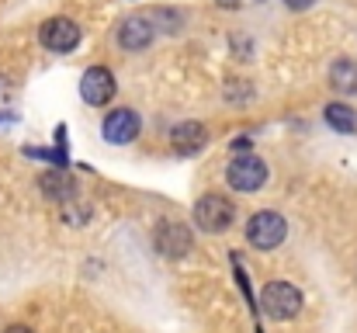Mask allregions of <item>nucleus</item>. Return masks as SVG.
I'll return each mask as SVG.
<instances>
[{
    "mask_svg": "<svg viewBox=\"0 0 357 333\" xmlns=\"http://www.w3.org/2000/svg\"><path fill=\"white\" fill-rule=\"evenodd\" d=\"M219 7H226V10H233V7H239V0H215Z\"/></svg>",
    "mask_w": 357,
    "mask_h": 333,
    "instance_id": "nucleus-16",
    "label": "nucleus"
},
{
    "mask_svg": "<svg viewBox=\"0 0 357 333\" xmlns=\"http://www.w3.org/2000/svg\"><path fill=\"white\" fill-rule=\"evenodd\" d=\"M170 142H174V149L177 153H198L205 142H208V132H205V125L202 121H181V125H174V132H170Z\"/></svg>",
    "mask_w": 357,
    "mask_h": 333,
    "instance_id": "nucleus-10",
    "label": "nucleus"
},
{
    "mask_svg": "<svg viewBox=\"0 0 357 333\" xmlns=\"http://www.w3.org/2000/svg\"><path fill=\"white\" fill-rule=\"evenodd\" d=\"M284 3H288L291 10H305V7H312L316 0H284Z\"/></svg>",
    "mask_w": 357,
    "mask_h": 333,
    "instance_id": "nucleus-15",
    "label": "nucleus"
},
{
    "mask_svg": "<svg viewBox=\"0 0 357 333\" xmlns=\"http://www.w3.org/2000/svg\"><path fill=\"white\" fill-rule=\"evenodd\" d=\"M115 91H119V84H115V73L108 66H91L80 77V98L94 108H105L115 98Z\"/></svg>",
    "mask_w": 357,
    "mask_h": 333,
    "instance_id": "nucleus-5",
    "label": "nucleus"
},
{
    "mask_svg": "<svg viewBox=\"0 0 357 333\" xmlns=\"http://www.w3.org/2000/svg\"><path fill=\"white\" fill-rule=\"evenodd\" d=\"M3 333H31V330H28V327H7Z\"/></svg>",
    "mask_w": 357,
    "mask_h": 333,
    "instance_id": "nucleus-17",
    "label": "nucleus"
},
{
    "mask_svg": "<svg viewBox=\"0 0 357 333\" xmlns=\"http://www.w3.org/2000/svg\"><path fill=\"white\" fill-rule=\"evenodd\" d=\"M284 232H288V222L281 219L278 212H257L253 219L246 222V239L257 246V250H274L284 243Z\"/></svg>",
    "mask_w": 357,
    "mask_h": 333,
    "instance_id": "nucleus-3",
    "label": "nucleus"
},
{
    "mask_svg": "<svg viewBox=\"0 0 357 333\" xmlns=\"http://www.w3.org/2000/svg\"><path fill=\"white\" fill-rule=\"evenodd\" d=\"M42 45L52 49V52H73L80 45V24L70 21V17H49L38 31Z\"/></svg>",
    "mask_w": 357,
    "mask_h": 333,
    "instance_id": "nucleus-6",
    "label": "nucleus"
},
{
    "mask_svg": "<svg viewBox=\"0 0 357 333\" xmlns=\"http://www.w3.org/2000/svg\"><path fill=\"white\" fill-rule=\"evenodd\" d=\"M323 114H326V121H330L337 132H354V128H357L354 108H347V105H340V101H337V105H326V111H323Z\"/></svg>",
    "mask_w": 357,
    "mask_h": 333,
    "instance_id": "nucleus-13",
    "label": "nucleus"
},
{
    "mask_svg": "<svg viewBox=\"0 0 357 333\" xmlns=\"http://www.w3.org/2000/svg\"><path fill=\"white\" fill-rule=\"evenodd\" d=\"M226 181L233 191H260L267 184V163L257 160V156H236L226 170Z\"/></svg>",
    "mask_w": 357,
    "mask_h": 333,
    "instance_id": "nucleus-4",
    "label": "nucleus"
},
{
    "mask_svg": "<svg viewBox=\"0 0 357 333\" xmlns=\"http://www.w3.org/2000/svg\"><path fill=\"white\" fill-rule=\"evenodd\" d=\"M38 188H42V195L52 198V202H73V198H77V184H73L66 174H59V170L42 174V177H38Z\"/></svg>",
    "mask_w": 357,
    "mask_h": 333,
    "instance_id": "nucleus-11",
    "label": "nucleus"
},
{
    "mask_svg": "<svg viewBox=\"0 0 357 333\" xmlns=\"http://www.w3.org/2000/svg\"><path fill=\"white\" fill-rule=\"evenodd\" d=\"M156 246H160L167 257H184V253L191 250V232H188V225H181V222H174V219L160 222V229H156Z\"/></svg>",
    "mask_w": 357,
    "mask_h": 333,
    "instance_id": "nucleus-9",
    "label": "nucleus"
},
{
    "mask_svg": "<svg viewBox=\"0 0 357 333\" xmlns=\"http://www.w3.org/2000/svg\"><path fill=\"white\" fill-rule=\"evenodd\" d=\"M330 84L340 94H357V63L354 59H337L330 70Z\"/></svg>",
    "mask_w": 357,
    "mask_h": 333,
    "instance_id": "nucleus-12",
    "label": "nucleus"
},
{
    "mask_svg": "<svg viewBox=\"0 0 357 333\" xmlns=\"http://www.w3.org/2000/svg\"><path fill=\"white\" fill-rule=\"evenodd\" d=\"M260 309L271 320H295L302 313V292L288 281H271L260 292Z\"/></svg>",
    "mask_w": 357,
    "mask_h": 333,
    "instance_id": "nucleus-1",
    "label": "nucleus"
},
{
    "mask_svg": "<svg viewBox=\"0 0 357 333\" xmlns=\"http://www.w3.org/2000/svg\"><path fill=\"white\" fill-rule=\"evenodd\" d=\"M195 222H198L205 232H226V229L236 222V205H233L226 195H205V198L195 205Z\"/></svg>",
    "mask_w": 357,
    "mask_h": 333,
    "instance_id": "nucleus-2",
    "label": "nucleus"
},
{
    "mask_svg": "<svg viewBox=\"0 0 357 333\" xmlns=\"http://www.w3.org/2000/svg\"><path fill=\"white\" fill-rule=\"evenodd\" d=\"M139 128H142L139 111H132V108H115L108 118H105V139L115 142V146L132 142V139L139 135Z\"/></svg>",
    "mask_w": 357,
    "mask_h": 333,
    "instance_id": "nucleus-7",
    "label": "nucleus"
},
{
    "mask_svg": "<svg viewBox=\"0 0 357 333\" xmlns=\"http://www.w3.org/2000/svg\"><path fill=\"white\" fill-rule=\"evenodd\" d=\"M153 21H167V31H177L184 21H181V14H174V10H156L153 14Z\"/></svg>",
    "mask_w": 357,
    "mask_h": 333,
    "instance_id": "nucleus-14",
    "label": "nucleus"
},
{
    "mask_svg": "<svg viewBox=\"0 0 357 333\" xmlns=\"http://www.w3.org/2000/svg\"><path fill=\"white\" fill-rule=\"evenodd\" d=\"M153 35H156L153 21H149L146 14H132V17H125V21H121L119 45L121 49H128V52H139V49H146V45L153 42Z\"/></svg>",
    "mask_w": 357,
    "mask_h": 333,
    "instance_id": "nucleus-8",
    "label": "nucleus"
}]
</instances>
